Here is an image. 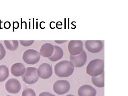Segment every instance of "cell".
<instances>
[{"mask_svg": "<svg viewBox=\"0 0 128 96\" xmlns=\"http://www.w3.org/2000/svg\"><path fill=\"white\" fill-rule=\"evenodd\" d=\"M39 96H56L54 95L49 93V92H44L40 93Z\"/></svg>", "mask_w": 128, "mask_h": 96, "instance_id": "cell-21", "label": "cell"}, {"mask_svg": "<svg viewBox=\"0 0 128 96\" xmlns=\"http://www.w3.org/2000/svg\"><path fill=\"white\" fill-rule=\"evenodd\" d=\"M5 88L8 93L12 94H16L20 92L22 89L20 82L16 79H11L6 82Z\"/></svg>", "mask_w": 128, "mask_h": 96, "instance_id": "cell-8", "label": "cell"}, {"mask_svg": "<svg viewBox=\"0 0 128 96\" xmlns=\"http://www.w3.org/2000/svg\"><path fill=\"white\" fill-rule=\"evenodd\" d=\"M85 46L90 52L97 53L103 49L104 44L101 41H86Z\"/></svg>", "mask_w": 128, "mask_h": 96, "instance_id": "cell-9", "label": "cell"}, {"mask_svg": "<svg viewBox=\"0 0 128 96\" xmlns=\"http://www.w3.org/2000/svg\"><path fill=\"white\" fill-rule=\"evenodd\" d=\"M66 96H75L73 95H66Z\"/></svg>", "mask_w": 128, "mask_h": 96, "instance_id": "cell-24", "label": "cell"}, {"mask_svg": "<svg viewBox=\"0 0 128 96\" xmlns=\"http://www.w3.org/2000/svg\"><path fill=\"white\" fill-rule=\"evenodd\" d=\"M35 41H20V43L24 47H28L32 45Z\"/></svg>", "mask_w": 128, "mask_h": 96, "instance_id": "cell-20", "label": "cell"}, {"mask_svg": "<svg viewBox=\"0 0 128 96\" xmlns=\"http://www.w3.org/2000/svg\"><path fill=\"white\" fill-rule=\"evenodd\" d=\"M6 51L2 44L0 43V61L4 59L6 55Z\"/></svg>", "mask_w": 128, "mask_h": 96, "instance_id": "cell-19", "label": "cell"}, {"mask_svg": "<svg viewBox=\"0 0 128 96\" xmlns=\"http://www.w3.org/2000/svg\"><path fill=\"white\" fill-rule=\"evenodd\" d=\"M87 60V55L85 51L82 52L80 54L77 55H70V62L73 64L76 67H81L85 64Z\"/></svg>", "mask_w": 128, "mask_h": 96, "instance_id": "cell-6", "label": "cell"}, {"mask_svg": "<svg viewBox=\"0 0 128 96\" xmlns=\"http://www.w3.org/2000/svg\"><path fill=\"white\" fill-rule=\"evenodd\" d=\"M70 84L67 80H60L55 82L53 89L54 92L60 95L68 93L70 90Z\"/></svg>", "mask_w": 128, "mask_h": 96, "instance_id": "cell-5", "label": "cell"}, {"mask_svg": "<svg viewBox=\"0 0 128 96\" xmlns=\"http://www.w3.org/2000/svg\"><path fill=\"white\" fill-rule=\"evenodd\" d=\"M70 55H77L83 51V43L81 41H71L68 46Z\"/></svg>", "mask_w": 128, "mask_h": 96, "instance_id": "cell-10", "label": "cell"}, {"mask_svg": "<svg viewBox=\"0 0 128 96\" xmlns=\"http://www.w3.org/2000/svg\"><path fill=\"white\" fill-rule=\"evenodd\" d=\"M11 26V24L9 22H6L4 24V27L6 29H9Z\"/></svg>", "mask_w": 128, "mask_h": 96, "instance_id": "cell-22", "label": "cell"}, {"mask_svg": "<svg viewBox=\"0 0 128 96\" xmlns=\"http://www.w3.org/2000/svg\"><path fill=\"white\" fill-rule=\"evenodd\" d=\"M92 81L96 86L102 88L104 87V73L96 77H92Z\"/></svg>", "mask_w": 128, "mask_h": 96, "instance_id": "cell-15", "label": "cell"}, {"mask_svg": "<svg viewBox=\"0 0 128 96\" xmlns=\"http://www.w3.org/2000/svg\"><path fill=\"white\" fill-rule=\"evenodd\" d=\"M54 51V46L50 43H46L41 47L40 54L43 57L50 58L52 55Z\"/></svg>", "mask_w": 128, "mask_h": 96, "instance_id": "cell-13", "label": "cell"}, {"mask_svg": "<svg viewBox=\"0 0 128 96\" xmlns=\"http://www.w3.org/2000/svg\"><path fill=\"white\" fill-rule=\"evenodd\" d=\"M41 55L39 52L35 50L30 49L24 52L22 59L25 63L28 65H35L39 62Z\"/></svg>", "mask_w": 128, "mask_h": 96, "instance_id": "cell-4", "label": "cell"}, {"mask_svg": "<svg viewBox=\"0 0 128 96\" xmlns=\"http://www.w3.org/2000/svg\"><path fill=\"white\" fill-rule=\"evenodd\" d=\"M9 75L8 68L5 65L0 66V82L5 81Z\"/></svg>", "mask_w": 128, "mask_h": 96, "instance_id": "cell-16", "label": "cell"}, {"mask_svg": "<svg viewBox=\"0 0 128 96\" xmlns=\"http://www.w3.org/2000/svg\"><path fill=\"white\" fill-rule=\"evenodd\" d=\"M11 73L15 77L22 76L26 73V68L22 63H18L13 64L11 69Z\"/></svg>", "mask_w": 128, "mask_h": 96, "instance_id": "cell-12", "label": "cell"}, {"mask_svg": "<svg viewBox=\"0 0 128 96\" xmlns=\"http://www.w3.org/2000/svg\"><path fill=\"white\" fill-rule=\"evenodd\" d=\"M4 43L7 49L11 51L16 50L19 45L18 41H4Z\"/></svg>", "mask_w": 128, "mask_h": 96, "instance_id": "cell-17", "label": "cell"}, {"mask_svg": "<svg viewBox=\"0 0 128 96\" xmlns=\"http://www.w3.org/2000/svg\"><path fill=\"white\" fill-rule=\"evenodd\" d=\"M55 74L60 77H68L73 73L74 67L72 62L62 61L58 63L54 67Z\"/></svg>", "mask_w": 128, "mask_h": 96, "instance_id": "cell-1", "label": "cell"}, {"mask_svg": "<svg viewBox=\"0 0 128 96\" xmlns=\"http://www.w3.org/2000/svg\"><path fill=\"white\" fill-rule=\"evenodd\" d=\"M66 41H55V42L58 43H63Z\"/></svg>", "mask_w": 128, "mask_h": 96, "instance_id": "cell-23", "label": "cell"}, {"mask_svg": "<svg viewBox=\"0 0 128 96\" xmlns=\"http://www.w3.org/2000/svg\"><path fill=\"white\" fill-rule=\"evenodd\" d=\"M38 73L39 77L44 79H48L53 74V69L51 65L44 63L40 65L38 69Z\"/></svg>", "mask_w": 128, "mask_h": 96, "instance_id": "cell-7", "label": "cell"}, {"mask_svg": "<svg viewBox=\"0 0 128 96\" xmlns=\"http://www.w3.org/2000/svg\"><path fill=\"white\" fill-rule=\"evenodd\" d=\"M96 89L89 85L81 86L78 90L79 96H96Z\"/></svg>", "mask_w": 128, "mask_h": 96, "instance_id": "cell-11", "label": "cell"}, {"mask_svg": "<svg viewBox=\"0 0 128 96\" xmlns=\"http://www.w3.org/2000/svg\"><path fill=\"white\" fill-rule=\"evenodd\" d=\"M10 96V95H7V96Z\"/></svg>", "mask_w": 128, "mask_h": 96, "instance_id": "cell-25", "label": "cell"}, {"mask_svg": "<svg viewBox=\"0 0 128 96\" xmlns=\"http://www.w3.org/2000/svg\"><path fill=\"white\" fill-rule=\"evenodd\" d=\"M22 96H36V94L33 89L30 88H26L24 90Z\"/></svg>", "mask_w": 128, "mask_h": 96, "instance_id": "cell-18", "label": "cell"}, {"mask_svg": "<svg viewBox=\"0 0 128 96\" xmlns=\"http://www.w3.org/2000/svg\"><path fill=\"white\" fill-rule=\"evenodd\" d=\"M54 51L52 55L49 59L53 62H56L62 59L64 56V51L62 48L57 45H54Z\"/></svg>", "mask_w": 128, "mask_h": 96, "instance_id": "cell-14", "label": "cell"}, {"mask_svg": "<svg viewBox=\"0 0 128 96\" xmlns=\"http://www.w3.org/2000/svg\"><path fill=\"white\" fill-rule=\"evenodd\" d=\"M23 81L30 85L35 84L39 79L38 69L34 67H28L26 69V73L22 76Z\"/></svg>", "mask_w": 128, "mask_h": 96, "instance_id": "cell-3", "label": "cell"}, {"mask_svg": "<svg viewBox=\"0 0 128 96\" xmlns=\"http://www.w3.org/2000/svg\"><path fill=\"white\" fill-rule=\"evenodd\" d=\"M104 62L100 59H95L89 63L86 67V73L90 76L96 77L104 72Z\"/></svg>", "mask_w": 128, "mask_h": 96, "instance_id": "cell-2", "label": "cell"}]
</instances>
